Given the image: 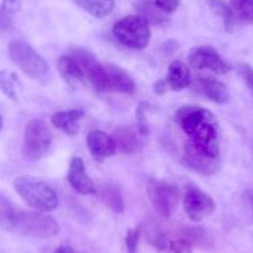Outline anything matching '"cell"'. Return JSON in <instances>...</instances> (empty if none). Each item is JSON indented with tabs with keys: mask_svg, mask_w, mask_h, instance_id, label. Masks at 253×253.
Masks as SVG:
<instances>
[{
	"mask_svg": "<svg viewBox=\"0 0 253 253\" xmlns=\"http://www.w3.org/2000/svg\"><path fill=\"white\" fill-rule=\"evenodd\" d=\"M57 69L63 81L74 89H79L86 86V76L74 56H61L57 61Z\"/></svg>",
	"mask_w": 253,
	"mask_h": 253,
	"instance_id": "obj_13",
	"label": "cell"
},
{
	"mask_svg": "<svg viewBox=\"0 0 253 253\" xmlns=\"http://www.w3.org/2000/svg\"><path fill=\"white\" fill-rule=\"evenodd\" d=\"M191 247L193 246L181 237L177 238V240L168 241L167 245H165V247L162 251L165 253H193Z\"/></svg>",
	"mask_w": 253,
	"mask_h": 253,
	"instance_id": "obj_28",
	"label": "cell"
},
{
	"mask_svg": "<svg viewBox=\"0 0 253 253\" xmlns=\"http://www.w3.org/2000/svg\"><path fill=\"white\" fill-rule=\"evenodd\" d=\"M199 89L204 96L217 104H226L230 102L231 94L225 84L213 77H204L199 81Z\"/></svg>",
	"mask_w": 253,
	"mask_h": 253,
	"instance_id": "obj_16",
	"label": "cell"
},
{
	"mask_svg": "<svg viewBox=\"0 0 253 253\" xmlns=\"http://www.w3.org/2000/svg\"><path fill=\"white\" fill-rule=\"evenodd\" d=\"M74 57L80 63L86 79L91 82L97 91L107 89V74L104 65L98 62L96 56L84 48H77L74 51Z\"/></svg>",
	"mask_w": 253,
	"mask_h": 253,
	"instance_id": "obj_8",
	"label": "cell"
},
{
	"mask_svg": "<svg viewBox=\"0 0 253 253\" xmlns=\"http://www.w3.org/2000/svg\"><path fill=\"white\" fill-rule=\"evenodd\" d=\"M184 209L190 220L200 222L215 212L216 203L198 186H187L184 193Z\"/></svg>",
	"mask_w": 253,
	"mask_h": 253,
	"instance_id": "obj_7",
	"label": "cell"
},
{
	"mask_svg": "<svg viewBox=\"0 0 253 253\" xmlns=\"http://www.w3.org/2000/svg\"><path fill=\"white\" fill-rule=\"evenodd\" d=\"M181 235L182 238L186 240L190 245L199 248L210 247L211 243H212L209 233L201 227H195V226L194 227H186L182 230Z\"/></svg>",
	"mask_w": 253,
	"mask_h": 253,
	"instance_id": "obj_23",
	"label": "cell"
},
{
	"mask_svg": "<svg viewBox=\"0 0 253 253\" xmlns=\"http://www.w3.org/2000/svg\"><path fill=\"white\" fill-rule=\"evenodd\" d=\"M14 187L20 198L30 208L40 212H50L57 209V194L42 180L23 175L16 177L14 181Z\"/></svg>",
	"mask_w": 253,
	"mask_h": 253,
	"instance_id": "obj_1",
	"label": "cell"
},
{
	"mask_svg": "<svg viewBox=\"0 0 253 253\" xmlns=\"http://www.w3.org/2000/svg\"><path fill=\"white\" fill-rule=\"evenodd\" d=\"M240 74L245 81L246 86L248 87L253 96V67L250 65H246V63L240 65Z\"/></svg>",
	"mask_w": 253,
	"mask_h": 253,
	"instance_id": "obj_30",
	"label": "cell"
},
{
	"mask_svg": "<svg viewBox=\"0 0 253 253\" xmlns=\"http://www.w3.org/2000/svg\"><path fill=\"white\" fill-rule=\"evenodd\" d=\"M74 3L94 18L108 16L114 9V0H74Z\"/></svg>",
	"mask_w": 253,
	"mask_h": 253,
	"instance_id": "obj_19",
	"label": "cell"
},
{
	"mask_svg": "<svg viewBox=\"0 0 253 253\" xmlns=\"http://www.w3.org/2000/svg\"><path fill=\"white\" fill-rule=\"evenodd\" d=\"M99 195H101V199L104 203V205L108 206L111 210H113L114 212L117 213L123 212L124 203L118 187L111 184L104 185V186H102L101 190H99Z\"/></svg>",
	"mask_w": 253,
	"mask_h": 253,
	"instance_id": "obj_20",
	"label": "cell"
},
{
	"mask_svg": "<svg viewBox=\"0 0 253 253\" xmlns=\"http://www.w3.org/2000/svg\"><path fill=\"white\" fill-rule=\"evenodd\" d=\"M247 198H248V201H250V205H251V209H252V215H253V190H248Z\"/></svg>",
	"mask_w": 253,
	"mask_h": 253,
	"instance_id": "obj_36",
	"label": "cell"
},
{
	"mask_svg": "<svg viewBox=\"0 0 253 253\" xmlns=\"http://www.w3.org/2000/svg\"><path fill=\"white\" fill-rule=\"evenodd\" d=\"M70 185L77 194L81 195H94L97 193L93 181L84 169V160L79 157L72 158L70 163L69 175H67Z\"/></svg>",
	"mask_w": 253,
	"mask_h": 253,
	"instance_id": "obj_11",
	"label": "cell"
},
{
	"mask_svg": "<svg viewBox=\"0 0 253 253\" xmlns=\"http://www.w3.org/2000/svg\"><path fill=\"white\" fill-rule=\"evenodd\" d=\"M140 235H142V227L130 228L128 230L126 236V253H139L138 248H139V240Z\"/></svg>",
	"mask_w": 253,
	"mask_h": 253,
	"instance_id": "obj_29",
	"label": "cell"
},
{
	"mask_svg": "<svg viewBox=\"0 0 253 253\" xmlns=\"http://www.w3.org/2000/svg\"><path fill=\"white\" fill-rule=\"evenodd\" d=\"M190 63L195 69H206L217 75H226L231 71V66L222 56L211 46H200L190 53Z\"/></svg>",
	"mask_w": 253,
	"mask_h": 253,
	"instance_id": "obj_9",
	"label": "cell"
},
{
	"mask_svg": "<svg viewBox=\"0 0 253 253\" xmlns=\"http://www.w3.org/2000/svg\"><path fill=\"white\" fill-rule=\"evenodd\" d=\"M208 5L211 11L221 19L226 30L231 33L236 24L235 14H233L231 6H228L223 0H208Z\"/></svg>",
	"mask_w": 253,
	"mask_h": 253,
	"instance_id": "obj_21",
	"label": "cell"
},
{
	"mask_svg": "<svg viewBox=\"0 0 253 253\" xmlns=\"http://www.w3.org/2000/svg\"><path fill=\"white\" fill-rule=\"evenodd\" d=\"M104 70L107 74V89L123 94H129V96L135 93L137 84L126 70L112 63L104 65Z\"/></svg>",
	"mask_w": 253,
	"mask_h": 253,
	"instance_id": "obj_12",
	"label": "cell"
},
{
	"mask_svg": "<svg viewBox=\"0 0 253 253\" xmlns=\"http://www.w3.org/2000/svg\"><path fill=\"white\" fill-rule=\"evenodd\" d=\"M113 35L121 45L130 50H144L150 42L149 23L140 15H129L117 21Z\"/></svg>",
	"mask_w": 253,
	"mask_h": 253,
	"instance_id": "obj_3",
	"label": "cell"
},
{
	"mask_svg": "<svg viewBox=\"0 0 253 253\" xmlns=\"http://www.w3.org/2000/svg\"><path fill=\"white\" fill-rule=\"evenodd\" d=\"M135 9L148 23L150 21L153 24H164L167 21L164 16L165 13L155 5V0H138L135 3Z\"/></svg>",
	"mask_w": 253,
	"mask_h": 253,
	"instance_id": "obj_22",
	"label": "cell"
},
{
	"mask_svg": "<svg viewBox=\"0 0 253 253\" xmlns=\"http://www.w3.org/2000/svg\"><path fill=\"white\" fill-rule=\"evenodd\" d=\"M18 209L0 193V231H10Z\"/></svg>",
	"mask_w": 253,
	"mask_h": 253,
	"instance_id": "obj_24",
	"label": "cell"
},
{
	"mask_svg": "<svg viewBox=\"0 0 253 253\" xmlns=\"http://www.w3.org/2000/svg\"><path fill=\"white\" fill-rule=\"evenodd\" d=\"M16 82H18V79H16L15 75L9 71H5V70L0 71V88H1V91L4 92L5 96H8L13 101L18 99L15 87Z\"/></svg>",
	"mask_w": 253,
	"mask_h": 253,
	"instance_id": "obj_26",
	"label": "cell"
},
{
	"mask_svg": "<svg viewBox=\"0 0 253 253\" xmlns=\"http://www.w3.org/2000/svg\"><path fill=\"white\" fill-rule=\"evenodd\" d=\"M230 6L237 20L253 25V0H231Z\"/></svg>",
	"mask_w": 253,
	"mask_h": 253,
	"instance_id": "obj_25",
	"label": "cell"
},
{
	"mask_svg": "<svg viewBox=\"0 0 253 253\" xmlns=\"http://www.w3.org/2000/svg\"><path fill=\"white\" fill-rule=\"evenodd\" d=\"M87 147L94 159L104 160L116 154L117 144L114 138L102 130H93L87 137Z\"/></svg>",
	"mask_w": 253,
	"mask_h": 253,
	"instance_id": "obj_14",
	"label": "cell"
},
{
	"mask_svg": "<svg viewBox=\"0 0 253 253\" xmlns=\"http://www.w3.org/2000/svg\"><path fill=\"white\" fill-rule=\"evenodd\" d=\"M181 0H155V5L165 14H171L179 8Z\"/></svg>",
	"mask_w": 253,
	"mask_h": 253,
	"instance_id": "obj_31",
	"label": "cell"
},
{
	"mask_svg": "<svg viewBox=\"0 0 253 253\" xmlns=\"http://www.w3.org/2000/svg\"><path fill=\"white\" fill-rule=\"evenodd\" d=\"M52 135L45 122L33 119L25 126L23 143V157L28 162H38L47 153Z\"/></svg>",
	"mask_w": 253,
	"mask_h": 253,
	"instance_id": "obj_5",
	"label": "cell"
},
{
	"mask_svg": "<svg viewBox=\"0 0 253 253\" xmlns=\"http://www.w3.org/2000/svg\"><path fill=\"white\" fill-rule=\"evenodd\" d=\"M150 108H152V106L148 102H140L137 108V112H135V116H137V129L139 134L143 135V137L148 134L147 116Z\"/></svg>",
	"mask_w": 253,
	"mask_h": 253,
	"instance_id": "obj_27",
	"label": "cell"
},
{
	"mask_svg": "<svg viewBox=\"0 0 253 253\" xmlns=\"http://www.w3.org/2000/svg\"><path fill=\"white\" fill-rule=\"evenodd\" d=\"M148 196L158 215L168 218L172 215L179 203V190L172 184L152 179L148 184Z\"/></svg>",
	"mask_w": 253,
	"mask_h": 253,
	"instance_id": "obj_6",
	"label": "cell"
},
{
	"mask_svg": "<svg viewBox=\"0 0 253 253\" xmlns=\"http://www.w3.org/2000/svg\"><path fill=\"white\" fill-rule=\"evenodd\" d=\"M181 163L185 168L204 175V176L213 175L220 168V159L210 157L195 148L190 147L186 143L184 145Z\"/></svg>",
	"mask_w": 253,
	"mask_h": 253,
	"instance_id": "obj_10",
	"label": "cell"
},
{
	"mask_svg": "<svg viewBox=\"0 0 253 253\" xmlns=\"http://www.w3.org/2000/svg\"><path fill=\"white\" fill-rule=\"evenodd\" d=\"M143 135L139 134L138 129L135 130L132 126H124L119 128L114 132V140H116L117 148H119L123 154L132 155L139 152L144 145Z\"/></svg>",
	"mask_w": 253,
	"mask_h": 253,
	"instance_id": "obj_15",
	"label": "cell"
},
{
	"mask_svg": "<svg viewBox=\"0 0 253 253\" xmlns=\"http://www.w3.org/2000/svg\"><path fill=\"white\" fill-rule=\"evenodd\" d=\"M55 253H84V252H80V251L75 250V248L70 245H61L60 247L56 248Z\"/></svg>",
	"mask_w": 253,
	"mask_h": 253,
	"instance_id": "obj_35",
	"label": "cell"
},
{
	"mask_svg": "<svg viewBox=\"0 0 253 253\" xmlns=\"http://www.w3.org/2000/svg\"><path fill=\"white\" fill-rule=\"evenodd\" d=\"M82 117H84L82 109H70V111H62L55 113L51 117V122H52L56 128L74 137L79 133V121Z\"/></svg>",
	"mask_w": 253,
	"mask_h": 253,
	"instance_id": "obj_18",
	"label": "cell"
},
{
	"mask_svg": "<svg viewBox=\"0 0 253 253\" xmlns=\"http://www.w3.org/2000/svg\"><path fill=\"white\" fill-rule=\"evenodd\" d=\"M13 26V19L10 14L6 13L1 6H0V33L9 30Z\"/></svg>",
	"mask_w": 253,
	"mask_h": 253,
	"instance_id": "obj_32",
	"label": "cell"
},
{
	"mask_svg": "<svg viewBox=\"0 0 253 253\" xmlns=\"http://www.w3.org/2000/svg\"><path fill=\"white\" fill-rule=\"evenodd\" d=\"M165 81L170 89L181 91V89L187 88L191 84V72L184 62L174 61L170 63Z\"/></svg>",
	"mask_w": 253,
	"mask_h": 253,
	"instance_id": "obj_17",
	"label": "cell"
},
{
	"mask_svg": "<svg viewBox=\"0 0 253 253\" xmlns=\"http://www.w3.org/2000/svg\"><path fill=\"white\" fill-rule=\"evenodd\" d=\"M168 89V84L165 80H160L154 84V91L157 94H164Z\"/></svg>",
	"mask_w": 253,
	"mask_h": 253,
	"instance_id": "obj_34",
	"label": "cell"
},
{
	"mask_svg": "<svg viewBox=\"0 0 253 253\" xmlns=\"http://www.w3.org/2000/svg\"><path fill=\"white\" fill-rule=\"evenodd\" d=\"M3 116H1V113H0V132H1V129H3Z\"/></svg>",
	"mask_w": 253,
	"mask_h": 253,
	"instance_id": "obj_37",
	"label": "cell"
},
{
	"mask_svg": "<svg viewBox=\"0 0 253 253\" xmlns=\"http://www.w3.org/2000/svg\"><path fill=\"white\" fill-rule=\"evenodd\" d=\"M9 55L16 66L31 79H42L47 75V62L25 41H11L9 43Z\"/></svg>",
	"mask_w": 253,
	"mask_h": 253,
	"instance_id": "obj_4",
	"label": "cell"
},
{
	"mask_svg": "<svg viewBox=\"0 0 253 253\" xmlns=\"http://www.w3.org/2000/svg\"><path fill=\"white\" fill-rule=\"evenodd\" d=\"M1 8L11 15L20 9V0H3Z\"/></svg>",
	"mask_w": 253,
	"mask_h": 253,
	"instance_id": "obj_33",
	"label": "cell"
},
{
	"mask_svg": "<svg viewBox=\"0 0 253 253\" xmlns=\"http://www.w3.org/2000/svg\"><path fill=\"white\" fill-rule=\"evenodd\" d=\"M11 232L34 238H51L60 232L57 221L40 211H25L18 209L14 217Z\"/></svg>",
	"mask_w": 253,
	"mask_h": 253,
	"instance_id": "obj_2",
	"label": "cell"
}]
</instances>
